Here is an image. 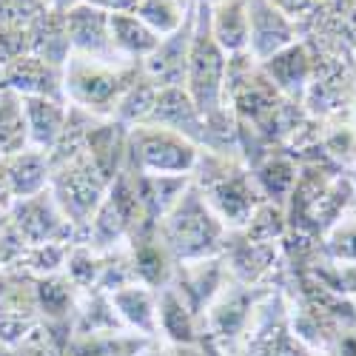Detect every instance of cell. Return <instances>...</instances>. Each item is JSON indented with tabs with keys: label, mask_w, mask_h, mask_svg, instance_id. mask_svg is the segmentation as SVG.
Returning a JSON list of instances; mask_svg holds the SVG:
<instances>
[{
	"label": "cell",
	"mask_w": 356,
	"mask_h": 356,
	"mask_svg": "<svg viewBox=\"0 0 356 356\" xmlns=\"http://www.w3.org/2000/svg\"><path fill=\"white\" fill-rule=\"evenodd\" d=\"M225 225L209 209L200 188H186L171 209L160 217V243L183 262L209 259L222 243Z\"/></svg>",
	"instance_id": "obj_1"
},
{
	"label": "cell",
	"mask_w": 356,
	"mask_h": 356,
	"mask_svg": "<svg viewBox=\"0 0 356 356\" xmlns=\"http://www.w3.org/2000/svg\"><path fill=\"white\" fill-rule=\"evenodd\" d=\"M140 63H103L72 54L63 66V97L72 108L92 117H111Z\"/></svg>",
	"instance_id": "obj_2"
},
{
	"label": "cell",
	"mask_w": 356,
	"mask_h": 356,
	"mask_svg": "<svg viewBox=\"0 0 356 356\" xmlns=\"http://www.w3.org/2000/svg\"><path fill=\"white\" fill-rule=\"evenodd\" d=\"M194 35L188 46L186 83L183 88L202 117H214L225 103V80H228V54L214 43L209 32V3L194 6Z\"/></svg>",
	"instance_id": "obj_3"
},
{
	"label": "cell",
	"mask_w": 356,
	"mask_h": 356,
	"mask_svg": "<svg viewBox=\"0 0 356 356\" xmlns=\"http://www.w3.org/2000/svg\"><path fill=\"white\" fill-rule=\"evenodd\" d=\"M108 186L111 177L100 171V165L88 157V152L51 165L49 191L74 231H86L92 225L103 197L108 194Z\"/></svg>",
	"instance_id": "obj_4"
},
{
	"label": "cell",
	"mask_w": 356,
	"mask_h": 356,
	"mask_svg": "<svg viewBox=\"0 0 356 356\" xmlns=\"http://www.w3.org/2000/svg\"><path fill=\"white\" fill-rule=\"evenodd\" d=\"M143 177H188L200 165V145L163 126H131L129 148Z\"/></svg>",
	"instance_id": "obj_5"
},
{
	"label": "cell",
	"mask_w": 356,
	"mask_h": 356,
	"mask_svg": "<svg viewBox=\"0 0 356 356\" xmlns=\"http://www.w3.org/2000/svg\"><path fill=\"white\" fill-rule=\"evenodd\" d=\"M9 225L15 234L23 240L26 248L35 245H49V243H74V228L63 217L60 205L54 202L51 191H40L35 197H23L15 200L12 211H9Z\"/></svg>",
	"instance_id": "obj_6"
},
{
	"label": "cell",
	"mask_w": 356,
	"mask_h": 356,
	"mask_svg": "<svg viewBox=\"0 0 356 356\" xmlns=\"http://www.w3.org/2000/svg\"><path fill=\"white\" fill-rule=\"evenodd\" d=\"M66 32H69L72 54L92 57V60H103V63H117V66L129 63L117 54L114 43H111L108 12H103L100 6L86 3V0L72 6L66 12Z\"/></svg>",
	"instance_id": "obj_7"
},
{
	"label": "cell",
	"mask_w": 356,
	"mask_h": 356,
	"mask_svg": "<svg viewBox=\"0 0 356 356\" xmlns=\"http://www.w3.org/2000/svg\"><path fill=\"white\" fill-rule=\"evenodd\" d=\"M257 194H259V188L245 171H231L228 174V168L209 188H202V197H205V202H209V209L228 228L248 225L251 214L259 205Z\"/></svg>",
	"instance_id": "obj_8"
},
{
	"label": "cell",
	"mask_w": 356,
	"mask_h": 356,
	"mask_svg": "<svg viewBox=\"0 0 356 356\" xmlns=\"http://www.w3.org/2000/svg\"><path fill=\"white\" fill-rule=\"evenodd\" d=\"M296 23L277 12L268 0H248V57L257 63L271 60L282 49L293 46Z\"/></svg>",
	"instance_id": "obj_9"
},
{
	"label": "cell",
	"mask_w": 356,
	"mask_h": 356,
	"mask_svg": "<svg viewBox=\"0 0 356 356\" xmlns=\"http://www.w3.org/2000/svg\"><path fill=\"white\" fill-rule=\"evenodd\" d=\"M0 86L20 97H63V66H54L38 54H23L0 69Z\"/></svg>",
	"instance_id": "obj_10"
},
{
	"label": "cell",
	"mask_w": 356,
	"mask_h": 356,
	"mask_svg": "<svg viewBox=\"0 0 356 356\" xmlns=\"http://www.w3.org/2000/svg\"><path fill=\"white\" fill-rule=\"evenodd\" d=\"M194 35V15L186 20L180 32H174L160 40V46L140 63L143 74L157 88H177L186 83V63H188V46Z\"/></svg>",
	"instance_id": "obj_11"
},
{
	"label": "cell",
	"mask_w": 356,
	"mask_h": 356,
	"mask_svg": "<svg viewBox=\"0 0 356 356\" xmlns=\"http://www.w3.org/2000/svg\"><path fill=\"white\" fill-rule=\"evenodd\" d=\"M145 123L152 126H163L171 129L177 134H183L194 143H205V117L202 111L194 106V100L188 97L186 88H160L154 111Z\"/></svg>",
	"instance_id": "obj_12"
},
{
	"label": "cell",
	"mask_w": 356,
	"mask_h": 356,
	"mask_svg": "<svg viewBox=\"0 0 356 356\" xmlns=\"http://www.w3.org/2000/svg\"><path fill=\"white\" fill-rule=\"evenodd\" d=\"M29 148L49 154L69 123V103L54 97H23Z\"/></svg>",
	"instance_id": "obj_13"
},
{
	"label": "cell",
	"mask_w": 356,
	"mask_h": 356,
	"mask_svg": "<svg viewBox=\"0 0 356 356\" xmlns=\"http://www.w3.org/2000/svg\"><path fill=\"white\" fill-rule=\"evenodd\" d=\"M209 32L228 57L248 54V0H211Z\"/></svg>",
	"instance_id": "obj_14"
},
{
	"label": "cell",
	"mask_w": 356,
	"mask_h": 356,
	"mask_svg": "<svg viewBox=\"0 0 356 356\" xmlns=\"http://www.w3.org/2000/svg\"><path fill=\"white\" fill-rule=\"evenodd\" d=\"M0 171H3L6 183H9V191L15 200H23V197H35L40 191L49 188V180H51V163H49V154L38 152V148H23V152L0 160Z\"/></svg>",
	"instance_id": "obj_15"
},
{
	"label": "cell",
	"mask_w": 356,
	"mask_h": 356,
	"mask_svg": "<svg viewBox=\"0 0 356 356\" xmlns=\"http://www.w3.org/2000/svg\"><path fill=\"white\" fill-rule=\"evenodd\" d=\"M26 29H29V54H38L54 66H66V60L72 57L69 32H66V12L46 9Z\"/></svg>",
	"instance_id": "obj_16"
},
{
	"label": "cell",
	"mask_w": 356,
	"mask_h": 356,
	"mask_svg": "<svg viewBox=\"0 0 356 356\" xmlns=\"http://www.w3.org/2000/svg\"><path fill=\"white\" fill-rule=\"evenodd\" d=\"M108 23H111V43H114L117 54L129 63H143L163 40L134 12L131 15H108Z\"/></svg>",
	"instance_id": "obj_17"
},
{
	"label": "cell",
	"mask_w": 356,
	"mask_h": 356,
	"mask_svg": "<svg viewBox=\"0 0 356 356\" xmlns=\"http://www.w3.org/2000/svg\"><path fill=\"white\" fill-rule=\"evenodd\" d=\"M111 308L143 334L157 328V300L148 285H120L111 291Z\"/></svg>",
	"instance_id": "obj_18"
},
{
	"label": "cell",
	"mask_w": 356,
	"mask_h": 356,
	"mask_svg": "<svg viewBox=\"0 0 356 356\" xmlns=\"http://www.w3.org/2000/svg\"><path fill=\"white\" fill-rule=\"evenodd\" d=\"M259 66H262V74L271 80V86L285 88V92L302 88L305 80L311 77V57L302 46H296V43L282 49L280 54H274L271 60H265Z\"/></svg>",
	"instance_id": "obj_19"
},
{
	"label": "cell",
	"mask_w": 356,
	"mask_h": 356,
	"mask_svg": "<svg viewBox=\"0 0 356 356\" xmlns=\"http://www.w3.org/2000/svg\"><path fill=\"white\" fill-rule=\"evenodd\" d=\"M157 95L160 88L143 74V69L134 74V80L126 86V92L117 103L111 120H117L120 126H143L148 117L154 111V103H157Z\"/></svg>",
	"instance_id": "obj_20"
},
{
	"label": "cell",
	"mask_w": 356,
	"mask_h": 356,
	"mask_svg": "<svg viewBox=\"0 0 356 356\" xmlns=\"http://www.w3.org/2000/svg\"><path fill=\"white\" fill-rule=\"evenodd\" d=\"M29 148L23 97L0 86V160Z\"/></svg>",
	"instance_id": "obj_21"
},
{
	"label": "cell",
	"mask_w": 356,
	"mask_h": 356,
	"mask_svg": "<svg viewBox=\"0 0 356 356\" xmlns=\"http://www.w3.org/2000/svg\"><path fill=\"white\" fill-rule=\"evenodd\" d=\"M191 12H194V6L188 0H140L134 15L152 29V32H157L160 38H168L174 32H180L186 20L191 17Z\"/></svg>",
	"instance_id": "obj_22"
},
{
	"label": "cell",
	"mask_w": 356,
	"mask_h": 356,
	"mask_svg": "<svg viewBox=\"0 0 356 356\" xmlns=\"http://www.w3.org/2000/svg\"><path fill=\"white\" fill-rule=\"evenodd\" d=\"M254 183H257L259 194H265L268 200L282 202L293 191V186H296V165L288 157H271V160H265L259 165Z\"/></svg>",
	"instance_id": "obj_23"
},
{
	"label": "cell",
	"mask_w": 356,
	"mask_h": 356,
	"mask_svg": "<svg viewBox=\"0 0 356 356\" xmlns=\"http://www.w3.org/2000/svg\"><path fill=\"white\" fill-rule=\"evenodd\" d=\"M157 328H163L174 342H191V314L183 305V296H177L171 291L163 293V300L157 302Z\"/></svg>",
	"instance_id": "obj_24"
},
{
	"label": "cell",
	"mask_w": 356,
	"mask_h": 356,
	"mask_svg": "<svg viewBox=\"0 0 356 356\" xmlns=\"http://www.w3.org/2000/svg\"><path fill=\"white\" fill-rule=\"evenodd\" d=\"M282 234V214L274 202H259L248 220V240L251 243H271Z\"/></svg>",
	"instance_id": "obj_25"
},
{
	"label": "cell",
	"mask_w": 356,
	"mask_h": 356,
	"mask_svg": "<svg viewBox=\"0 0 356 356\" xmlns=\"http://www.w3.org/2000/svg\"><path fill=\"white\" fill-rule=\"evenodd\" d=\"M49 6L46 0H0V23L6 26H29Z\"/></svg>",
	"instance_id": "obj_26"
},
{
	"label": "cell",
	"mask_w": 356,
	"mask_h": 356,
	"mask_svg": "<svg viewBox=\"0 0 356 356\" xmlns=\"http://www.w3.org/2000/svg\"><path fill=\"white\" fill-rule=\"evenodd\" d=\"M23 54H29V29L0 23V69Z\"/></svg>",
	"instance_id": "obj_27"
},
{
	"label": "cell",
	"mask_w": 356,
	"mask_h": 356,
	"mask_svg": "<svg viewBox=\"0 0 356 356\" xmlns=\"http://www.w3.org/2000/svg\"><path fill=\"white\" fill-rule=\"evenodd\" d=\"M268 3H271L277 12H282L288 20H293L296 26H300L302 20L314 17V15L322 9L325 0H268Z\"/></svg>",
	"instance_id": "obj_28"
},
{
	"label": "cell",
	"mask_w": 356,
	"mask_h": 356,
	"mask_svg": "<svg viewBox=\"0 0 356 356\" xmlns=\"http://www.w3.org/2000/svg\"><path fill=\"white\" fill-rule=\"evenodd\" d=\"M328 251H331L337 259L356 262V222H350V225H339V228L331 234Z\"/></svg>",
	"instance_id": "obj_29"
},
{
	"label": "cell",
	"mask_w": 356,
	"mask_h": 356,
	"mask_svg": "<svg viewBox=\"0 0 356 356\" xmlns=\"http://www.w3.org/2000/svg\"><path fill=\"white\" fill-rule=\"evenodd\" d=\"M137 3L140 0H95V6H100L108 15H131L137 12Z\"/></svg>",
	"instance_id": "obj_30"
},
{
	"label": "cell",
	"mask_w": 356,
	"mask_h": 356,
	"mask_svg": "<svg viewBox=\"0 0 356 356\" xmlns=\"http://www.w3.org/2000/svg\"><path fill=\"white\" fill-rule=\"evenodd\" d=\"M12 205H15V197L9 191V183H6L3 171H0V211H12Z\"/></svg>",
	"instance_id": "obj_31"
},
{
	"label": "cell",
	"mask_w": 356,
	"mask_h": 356,
	"mask_svg": "<svg viewBox=\"0 0 356 356\" xmlns=\"http://www.w3.org/2000/svg\"><path fill=\"white\" fill-rule=\"evenodd\" d=\"M80 0H46V6L54 9V12H69L72 6H77Z\"/></svg>",
	"instance_id": "obj_32"
},
{
	"label": "cell",
	"mask_w": 356,
	"mask_h": 356,
	"mask_svg": "<svg viewBox=\"0 0 356 356\" xmlns=\"http://www.w3.org/2000/svg\"><path fill=\"white\" fill-rule=\"evenodd\" d=\"M154 356H194V353H188L183 348H174V350H163V353H154Z\"/></svg>",
	"instance_id": "obj_33"
},
{
	"label": "cell",
	"mask_w": 356,
	"mask_h": 356,
	"mask_svg": "<svg viewBox=\"0 0 356 356\" xmlns=\"http://www.w3.org/2000/svg\"><path fill=\"white\" fill-rule=\"evenodd\" d=\"M0 356H20L15 348H9V345H3V342H0Z\"/></svg>",
	"instance_id": "obj_34"
},
{
	"label": "cell",
	"mask_w": 356,
	"mask_h": 356,
	"mask_svg": "<svg viewBox=\"0 0 356 356\" xmlns=\"http://www.w3.org/2000/svg\"><path fill=\"white\" fill-rule=\"evenodd\" d=\"M6 225H9V211H0V234L6 231Z\"/></svg>",
	"instance_id": "obj_35"
},
{
	"label": "cell",
	"mask_w": 356,
	"mask_h": 356,
	"mask_svg": "<svg viewBox=\"0 0 356 356\" xmlns=\"http://www.w3.org/2000/svg\"><path fill=\"white\" fill-rule=\"evenodd\" d=\"M6 271V259H3V254H0V274Z\"/></svg>",
	"instance_id": "obj_36"
},
{
	"label": "cell",
	"mask_w": 356,
	"mask_h": 356,
	"mask_svg": "<svg viewBox=\"0 0 356 356\" xmlns=\"http://www.w3.org/2000/svg\"><path fill=\"white\" fill-rule=\"evenodd\" d=\"M350 3H353V9H356V0H350Z\"/></svg>",
	"instance_id": "obj_37"
}]
</instances>
